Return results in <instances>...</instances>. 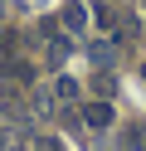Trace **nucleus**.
Here are the masks:
<instances>
[{
  "label": "nucleus",
  "mask_w": 146,
  "mask_h": 151,
  "mask_svg": "<svg viewBox=\"0 0 146 151\" xmlns=\"http://www.w3.org/2000/svg\"><path fill=\"white\" fill-rule=\"evenodd\" d=\"M0 73H5L10 83H34V63L19 54L15 34H5V54H0Z\"/></svg>",
  "instance_id": "nucleus-1"
},
{
  "label": "nucleus",
  "mask_w": 146,
  "mask_h": 151,
  "mask_svg": "<svg viewBox=\"0 0 146 151\" xmlns=\"http://www.w3.org/2000/svg\"><path fill=\"white\" fill-rule=\"evenodd\" d=\"M39 34H44V63H49V68H63L68 54H73V39L58 34L54 24H39Z\"/></svg>",
  "instance_id": "nucleus-2"
},
{
  "label": "nucleus",
  "mask_w": 146,
  "mask_h": 151,
  "mask_svg": "<svg viewBox=\"0 0 146 151\" xmlns=\"http://www.w3.org/2000/svg\"><path fill=\"white\" fill-rule=\"evenodd\" d=\"M63 29L68 34H83L88 29V5H83V0H68V5H63Z\"/></svg>",
  "instance_id": "nucleus-3"
},
{
  "label": "nucleus",
  "mask_w": 146,
  "mask_h": 151,
  "mask_svg": "<svg viewBox=\"0 0 146 151\" xmlns=\"http://www.w3.org/2000/svg\"><path fill=\"white\" fill-rule=\"evenodd\" d=\"M83 122H88V127H97V132H102V127H112V107H107V102H88V107H83Z\"/></svg>",
  "instance_id": "nucleus-4"
},
{
  "label": "nucleus",
  "mask_w": 146,
  "mask_h": 151,
  "mask_svg": "<svg viewBox=\"0 0 146 151\" xmlns=\"http://www.w3.org/2000/svg\"><path fill=\"white\" fill-rule=\"evenodd\" d=\"M0 151H29V137H24V127H0Z\"/></svg>",
  "instance_id": "nucleus-5"
},
{
  "label": "nucleus",
  "mask_w": 146,
  "mask_h": 151,
  "mask_svg": "<svg viewBox=\"0 0 146 151\" xmlns=\"http://www.w3.org/2000/svg\"><path fill=\"white\" fill-rule=\"evenodd\" d=\"M122 151H146V122H136V127L122 132Z\"/></svg>",
  "instance_id": "nucleus-6"
},
{
  "label": "nucleus",
  "mask_w": 146,
  "mask_h": 151,
  "mask_svg": "<svg viewBox=\"0 0 146 151\" xmlns=\"http://www.w3.org/2000/svg\"><path fill=\"white\" fill-rule=\"evenodd\" d=\"M54 98H58V102H73V98H78V83H73V78H58V83H54Z\"/></svg>",
  "instance_id": "nucleus-7"
},
{
  "label": "nucleus",
  "mask_w": 146,
  "mask_h": 151,
  "mask_svg": "<svg viewBox=\"0 0 146 151\" xmlns=\"http://www.w3.org/2000/svg\"><path fill=\"white\" fill-rule=\"evenodd\" d=\"M29 151H63V146H58V137H49V132H44V137L29 141Z\"/></svg>",
  "instance_id": "nucleus-8"
},
{
  "label": "nucleus",
  "mask_w": 146,
  "mask_h": 151,
  "mask_svg": "<svg viewBox=\"0 0 146 151\" xmlns=\"http://www.w3.org/2000/svg\"><path fill=\"white\" fill-rule=\"evenodd\" d=\"M97 24H102V29H117V10L112 5H97Z\"/></svg>",
  "instance_id": "nucleus-9"
},
{
  "label": "nucleus",
  "mask_w": 146,
  "mask_h": 151,
  "mask_svg": "<svg viewBox=\"0 0 146 151\" xmlns=\"http://www.w3.org/2000/svg\"><path fill=\"white\" fill-rule=\"evenodd\" d=\"M93 63L107 68V63H112V44H93Z\"/></svg>",
  "instance_id": "nucleus-10"
},
{
  "label": "nucleus",
  "mask_w": 146,
  "mask_h": 151,
  "mask_svg": "<svg viewBox=\"0 0 146 151\" xmlns=\"http://www.w3.org/2000/svg\"><path fill=\"white\" fill-rule=\"evenodd\" d=\"M34 112H44V117L54 112V98H49V88H39V93H34Z\"/></svg>",
  "instance_id": "nucleus-11"
},
{
  "label": "nucleus",
  "mask_w": 146,
  "mask_h": 151,
  "mask_svg": "<svg viewBox=\"0 0 146 151\" xmlns=\"http://www.w3.org/2000/svg\"><path fill=\"white\" fill-rule=\"evenodd\" d=\"M0 15H5V0H0Z\"/></svg>",
  "instance_id": "nucleus-12"
},
{
  "label": "nucleus",
  "mask_w": 146,
  "mask_h": 151,
  "mask_svg": "<svg viewBox=\"0 0 146 151\" xmlns=\"http://www.w3.org/2000/svg\"><path fill=\"white\" fill-rule=\"evenodd\" d=\"M141 78H146V63H141Z\"/></svg>",
  "instance_id": "nucleus-13"
},
{
  "label": "nucleus",
  "mask_w": 146,
  "mask_h": 151,
  "mask_svg": "<svg viewBox=\"0 0 146 151\" xmlns=\"http://www.w3.org/2000/svg\"><path fill=\"white\" fill-rule=\"evenodd\" d=\"M141 15H146V10H141Z\"/></svg>",
  "instance_id": "nucleus-14"
}]
</instances>
